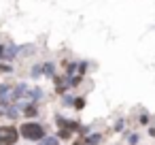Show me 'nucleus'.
I'll use <instances>...</instances> for the list:
<instances>
[{
    "mask_svg": "<svg viewBox=\"0 0 155 145\" xmlns=\"http://www.w3.org/2000/svg\"><path fill=\"white\" fill-rule=\"evenodd\" d=\"M21 134L26 136V139H30V141H41L43 136H45V130H43V126L41 124H36V122H28V124H24L21 126Z\"/></svg>",
    "mask_w": 155,
    "mask_h": 145,
    "instance_id": "f257e3e1",
    "label": "nucleus"
},
{
    "mask_svg": "<svg viewBox=\"0 0 155 145\" xmlns=\"http://www.w3.org/2000/svg\"><path fill=\"white\" fill-rule=\"evenodd\" d=\"M19 132L13 128V126H2L0 128V145H13L17 141Z\"/></svg>",
    "mask_w": 155,
    "mask_h": 145,
    "instance_id": "f03ea898",
    "label": "nucleus"
},
{
    "mask_svg": "<svg viewBox=\"0 0 155 145\" xmlns=\"http://www.w3.org/2000/svg\"><path fill=\"white\" fill-rule=\"evenodd\" d=\"M15 54H17V47H11V45L5 47V58H13Z\"/></svg>",
    "mask_w": 155,
    "mask_h": 145,
    "instance_id": "7ed1b4c3",
    "label": "nucleus"
},
{
    "mask_svg": "<svg viewBox=\"0 0 155 145\" xmlns=\"http://www.w3.org/2000/svg\"><path fill=\"white\" fill-rule=\"evenodd\" d=\"M41 145H58V139H43Z\"/></svg>",
    "mask_w": 155,
    "mask_h": 145,
    "instance_id": "20e7f679",
    "label": "nucleus"
},
{
    "mask_svg": "<svg viewBox=\"0 0 155 145\" xmlns=\"http://www.w3.org/2000/svg\"><path fill=\"white\" fill-rule=\"evenodd\" d=\"M87 141H89V143H100V134H91Z\"/></svg>",
    "mask_w": 155,
    "mask_h": 145,
    "instance_id": "39448f33",
    "label": "nucleus"
},
{
    "mask_svg": "<svg viewBox=\"0 0 155 145\" xmlns=\"http://www.w3.org/2000/svg\"><path fill=\"white\" fill-rule=\"evenodd\" d=\"M45 73L47 75H53V64H45Z\"/></svg>",
    "mask_w": 155,
    "mask_h": 145,
    "instance_id": "423d86ee",
    "label": "nucleus"
},
{
    "mask_svg": "<svg viewBox=\"0 0 155 145\" xmlns=\"http://www.w3.org/2000/svg\"><path fill=\"white\" fill-rule=\"evenodd\" d=\"M83 105H85V102H83V98H77V100H74V107H77V109H81Z\"/></svg>",
    "mask_w": 155,
    "mask_h": 145,
    "instance_id": "0eeeda50",
    "label": "nucleus"
},
{
    "mask_svg": "<svg viewBox=\"0 0 155 145\" xmlns=\"http://www.w3.org/2000/svg\"><path fill=\"white\" fill-rule=\"evenodd\" d=\"M26 113H28V115H34V113H36V109H34V107H28V109H26Z\"/></svg>",
    "mask_w": 155,
    "mask_h": 145,
    "instance_id": "6e6552de",
    "label": "nucleus"
},
{
    "mask_svg": "<svg viewBox=\"0 0 155 145\" xmlns=\"http://www.w3.org/2000/svg\"><path fill=\"white\" fill-rule=\"evenodd\" d=\"M136 141H138V134H132V136H130V143H132V145H134V143H136Z\"/></svg>",
    "mask_w": 155,
    "mask_h": 145,
    "instance_id": "1a4fd4ad",
    "label": "nucleus"
},
{
    "mask_svg": "<svg viewBox=\"0 0 155 145\" xmlns=\"http://www.w3.org/2000/svg\"><path fill=\"white\" fill-rule=\"evenodd\" d=\"M74 145H83V143H74Z\"/></svg>",
    "mask_w": 155,
    "mask_h": 145,
    "instance_id": "9d476101",
    "label": "nucleus"
}]
</instances>
